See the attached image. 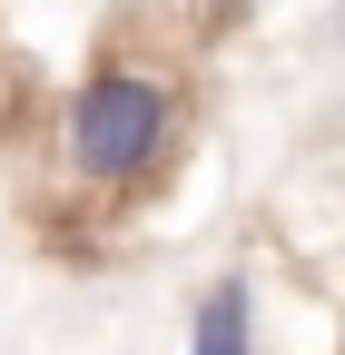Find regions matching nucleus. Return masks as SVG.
I'll return each instance as SVG.
<instances>
[{"label": "nucleus", "mask_w": 345, "mask_h": 355, "mask_svg": "<svg viewBox=\"0 0 345 355\" xmlns=\"http://www.w3.org/2000/svg\"><path fill=\"white\" fill-rule=\"evenodd\" d=\"M168 128H178V99H168V79L158 69H89L79 79V99L60 119V158L79 188H128V178H148L168 158Z\"/></svg>", "instance_id": "nucleus-1"}, {"label": "nucleus", "mask_w": 345, "mask_h": 355, "mask_svg": "<svg viewBox=\"0 0 345 355\" xmlns=\"http://www.w3.org/2000/svg\"><path fill=\"white\" fill-rule=\"evenodd\" d=\"M188 355H256V296L237 277H218L197 296V326H188Z\"/></svg>", "instance_id": "nucleus-2"}]
</instances>
